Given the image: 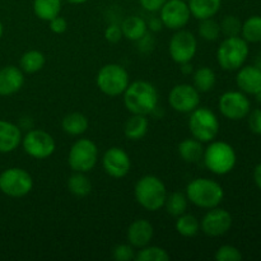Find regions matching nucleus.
<instances>
[{
	"label": "nucleus",
	"mask_w": 261,
	"mask_h": 261,
	"mask_svg": "<svg viewBox=\"0 0 261 261\" xmlns=\"http://www.w3.org/2000/svg\"><path fill=\"white\" fill-rule=\"evenodd\" d=\"M124 96V105L130 114L149 115L158 106V91L147 81L133 82L127 86Z\"/></svg>",
	"instance_id": "1"
},
{
	"label": "nucleus",
	"mask_w": 261,
	"mask_h": 261,
	"mask_svg": "<svg viewBox=\"0 0 261 261\" xmlns=\"http://www.w3.org/2000/svg\"><path fill=\"white\" fill-rule=\"evenodd\" d=\"M186 196L194 205L203 209H212L223 201L224 190L221 184L212 178L198 177L188 184Z\"/></svg>",
	"instance_id": "2"
},
{
	"label": "nucleus",
	"mask_w": 261,
	"mask_h": 261,
	"mask_svg": "<svg viewBox=\"0 0 261 261\" xmlns=\"http://www.w3.org/2000/svg\"><path fill=\"white\" fill-rule=\"evenodd\" d=\"M135 200L142 208L149 212H157L165 205L167 189L160 177L145 175L137 181L134 188Z\"/></svg>",
	"instance_id": "3"
},
{
	"label": "nucleus",
	"mask_w": 261,
	"mask_h": 261,
	"mask_svg": "<svg viewBox=\"0 0 261 261\" xmlns=\"http://www.w3.org/2000/svg\"><path fill=\"white\" fill-rule=\"evenodd\" d=\"M203 161L205 167L212 173L223 176L233 170L237 162V155L231 144L222 140H212L211 144L204 148Z\"/></svg>",
	"instance_id": "4"
},
{
	"label": "nucleus",
	"mask_w": 261,
	"mask_h": 261,
	"mask_svg": "<svg viewBox=\"0 0 261 261\" xmlns=\"http://www.w3.org/2000/svg\"><path fill=\"white\" fill-rule=\"evenodd\" d=\"M249 45L240 36L226 37L217 50V61L226 71H236L244 66L249 56Z\"/></svg>",
	"instance_id": "5"
},
{
	"label": "nucleus",
	"mask_w": 261,
	"mask_h": 261,
	"mask_svg": "<svg viewBox=\"0 0 261 261\" xmlns=\"http://www.w3.org/2000/svg\"><path fill=\"white\" fill-rule=\"evenodd\" d=\"M97 87L102 93L110 97L121 96L130 84L126 69L119 64H106L97 73Z\"/></svg>",
	"instance_id": "6"
},
{
	"label": "nucleus",
	"mask_w": 261,
	"mask_h": 261,
	"mask_svg": "<svg viewBox=\"0 0 261 261\" xmlns=\"http://www.w3.org/2000/svg\"><path fill=\"white\" fill-rule=\"evenodd\" d=\"M219 120L217 115L208 107H198L190 112L189 130L193 138L201 143H211L219 133Z\"/></svg>",
	"instance_id": "7"
},
{
	"label": "nucleus",
	"mask_w": 261,
	"mask_h": 261,
	"mask_svg": "<svg viewBox=\"0 0 261 261\" xmlns=\"http://www.w3.org/2000/svg\"><path fill=\"white\" fill-rule=\"evenodd\" d=\"M97 161L98 148L91 139H78L69 150L68 163L74 172H89L97 165Z\"/></svg>",
	"instance_id": "8"
},
{
	"label": "nucleus",
	"mask_w": 261,
	"mask_h": 261,
	"mask_svg": "<svg viewBox=\"0 0 261 261\" xmlns=\"http://www.w3.org/2000/svg\"><path fill=\"white\" fill-rule=\"evenodd\" d=\"M32 189V176L23 168L12 167L0 173V190L9 198H23Z\"/></svg>",
	"instance_id": "9"
},
{
	"label": "nucleus",
	"mask_w": 261,
	"mask_h": 261,
	"mask_svg": "<svg viewBox=\"0 0 261 261\" xmlns=\"http://www.w3.org/2000/svg\"><path fill=\"white\" fill-rule=\"evenodd\" d=\"M20 144L24 152L36 160H46L51 157L56 149V143L53 135L41 129L30 130L22 138Z\"/></svg>",
	"instance_id": "10"
},
{
	"label": "nucleus",
	"mask_w": 261,
	"mask_h": 261,
	"mask_svg": "<svg viewBox=\"0 0 261 261\" xmlns=\"http://www.w3.org/2000/svg\"><path fill=\"white\" fill-rule=\"evenodd\" d=\"M218 109L226 119L239 121L251 111V102L241 91H228L219 97Z\"/></svg>",
	"instance_id": "11"
},
{
	"label": "nucleus",
	"mask_w": 261,
	"mask_h": 261,
	"mask_svg": "<svg viewBox=\"0 0 261 261\" xmlns=\"http://www.w3.org/2000/svg\"><path fill=\"white\" fill-rule=\"evenodd\" d=\"M198 51V41L191 32L178 30L171 37L168 43V53L171 59L177 64L191 63Z\"/></svg>",
	"instance_id": "12"
},
{
	"label": "nucleus",
	"mask_w": 261,
	"mask_h": 261,
	"mask_svg": "<svg viewBox=\"0 0 261 261\" xmlns=\"http://www.w3.org/2000/svg\"><path fill=\"white\" fill-rule=\"evenodd\" d=\"M168 103L180 114H190L200 105V92L191 84H177L168 94Z\"/></svg>",
	"instance_id": "13"
},
{
	"label": "nucleus",
	"mask_w": 261,
	"mask_h": 261,
	"mask_svg": "<svg viewBox=\"0 0 261 261\" xmlns=\"http://www.w3.org/2000/svg\"><path fill=\"white\" fill-rule=\"evenodd\" d=\"M160 12L163 27L172 31L182 30L191 18L188 3L184 0H167Z\"/></svg>",
	"instance_id": "14"
},
{
	"label": "nucleus",
	"mask_w": 261,
	"mask_h": 261,
	"mask_svg": "<svg viewBox=\"0 0 261 261\" xmlns=\"http://www.w3.org/2000/svg\"><path fill=\"white\" fill-rule=\"evenodd\" d=\"M232 222L233 219L228 211L216 206L208 209L200 222V229L209 237H221L231 229Z\"/></svg>",
	"instance_id": "15"
},
{
	"label": "nucleus",
	"mask_w": 261,
	"mask_h": 261,
	"mask_svg": "<svg viewBox=\"0 0 261 261\" xmlns=\"http://www.w3.org/2000/svg\"><path fill=\"white\" fill-rule=\"evenodd\" d=\"M102 167L110 177L122 178L130 172L132 161L122 148L112 147L105 152L102 157Z\"/></svg>",
	"instance_id": "16"
},
{
	"label": "nucleus",
	"mask_w": 261,
	"mask_h": 261,
	"mask_svg": "<svg viewBox=\"0 0 261 261\" xmlns=\"http://www.w3.org/2000/svg\"><path fill=\"white\" fill-rule=\"evenodd\" d=\"M154 234L152 223L147 219H137L129 226L126 232L127 242L135 249H142L150 244Z\"/></svg>",
	"instance_id": "17"
},
{
	"label": "nucleus",
	"mask_w": 261,
	"mask_h": 261,
	"mask_svg": "<svg viewBox=\"0 0 261 261\" xmlns=\"http://www.w3.org/2000/svg\"><path fill=\"white\" fill-rule=\"evenodd\" d=\"M24 84V74L22 69L8 65L0 69V96H12L22 89Z\"/></svg>",
	"instance_id": "18"
},
{
	"label": "nucleus",
	"mask_w": 261,
	"mask_h": 261,
	"mask_svg": "<svg viewBox=\"0 0 261 261\" xmlns=\"http://www.w3.org/2000/svg\"><path fill=\"white\" fill-rule=\"evenodd\" d=\"M236 83L245 94H256L261 89V70L256 65L241 66L237 71Z\"/></svg>",
	"instance_id": "19"
},
{
	"label": "nucleus",
	"mask_w": 261,
	"mask_h": 261,
	"mask_svg": "<svg viewBox=\"0 0 261 261\" xmlns=\"http://www.w3.org/2000/svg\"><path fill=\"white\" fill-rule=\"evenodd\" d=\"M22 133L15 124L0 120V153H12L22 143Z\"/></svg>",
	"instance_id": "20"
},
{
	"label": "nucleus",
	"mask_w": 261,
	"mask_h": 261,
	"mask_svg": "<svg viewBox=\"0 0 261 261\" xmlns=\"http://www.w3.org/2000/svg\"><path fill=\"white\" fill-rule=\"evenodd\" d=\"M148 129H149V120L145 115L132 114V116L125 122L124 134L126 139L137 142L147 135Z\"/></svg>",
	"instance_id": "21"
},
{
	"label": "nucleus",
	"mask_w": 261,
	"mask_h": 261,
	"mask_svg": "<svg viewBox=\"0 0 261 261\" xmlns=\"http://www.w3.org/2000/svg\"><path fill=\"white\" fill-rule=\"evenodd\" d=\"M189 9L195 19L213 18L222 7V0H189Z\"/></svg>",
	"instance_id": "22"
},
{
	"label": "nucleus",
	"mask_w": 261,
	"mask_h": 261,
	"mask_svg": "<svg viewBox=\"0 0 261 261\" xmlns=\"http://www.w3.org/2000/svg\"><path fill=\"white\" fill-rule=\"evenodd\" d=\"M178 154L181 160H184L188 163H198L199 161L203 160L204 147L203 143L199 142L195 138H188L184 139L178 144Z\"/></svg>",
	"instance_id": "23"
},
{
	"label": "nucleus",
	"mask_w": 261,
	"mask_h": 261,
	"mask_svg": "<svg viewBox=\"0 0 261 261\" xmlns=\"http://www.w3.org/2000/svg\"><path fill=\"white\" fill-rule=\"evenodd\" d=\"M120 27H121L122 36L129 41H134V42L140 40L148 32L147 22L143 18L137 17V15L125 18Z\"/></svg>",
	"instance_id": "24"
},
{
	"label": "nucleus",
	"mask_w": 261,
	"mask_h": 261,
	"mask_svg": "<svg viewBox=\"0 0 261 261\" xmlns=\"http://www.w3.org/2000/svg\"><path fill=\"white\" fill-rule=\"evenodd\" d=\"M89 126V121L86 115L81 112H71L68 114L61 121V127L66 134L71 137H79L84 134Z\"/></svg>",
	"instance_id": "25"
},
{
	"label": "nucleus",
	"mask_w": 261,
	"mask_h": 261,
	"mask_svg": "<svg viewBox=\"0 0 261 261\" xmlns=\"http://www.w3.org/2000/svg\"><path fill=\"white\" fill-rule=\"evenodd\" d=\"M33 12L41 20H51L60 15L61 0H33Z\"/></svg>",
	"instance_id": "26"
},
{
	"label": "nucleus",
	"mask_w": 261,
	"mask_h": 261,
	"mask_svg": "<svg viewBox=\"0 0 261 261\" xmlns=\"http://www.w3.org/2000/svg\"><path fill=\"white\" fill-rule=\"evenodd\" d=\"M46 58L41 51L30 50L25 51L22 55L19 61V68L22 69L23 73L35 74L40 71L45 66Z\"/></svg>",
	"instance_id": "27"
},
{
	"label": "nucleus",
	"mask_w": 261,
	"mask_h": 261,
	"mask_svg": "<svg viewBox=\"0 0 261 261\" xmlns=\"http://www.w3.org/2000/svg\"><path fill=\"white\" fill-rule=\"evenodd\" d=\"M193 81L194 87H195L200 93H206V92H211L212 89L214 88L217 82V76L213 69L208 68V66H201V68H199L198 70L194 73Z\"/></svg>",
	"instance_id": "28"
},
{
	"label": "nucleus",
	"mask_w": 261,
	"mask_h": 261,
	"mask_svg": "<svg viewBox=\"0 0 261 261\" xmlns=\"http://www.w3.org/2000/svg\"><path fill=\"white\" fill-rule=\"evenodd\" d=\"M68 189L76 198H86L92 191V182L83 172H74L68 178Z\"/></svg>",
	"instance_id": "29"
},
{
	"label": "nucleus",
	"mask_w": 261,
	"mask_h": 261,
	"mask_svg": "<svg viewBox=\"0 0 261 261\" xmlns=\"http://www.w3.org/2000/svg\"><path fill=\"white\" fill-rule=\"evenodd\" d=\"M176 231L184 237H195L200 232V221L193 214H181L176 221Z\"/></svg>",
	"instance_id": "30"
},
{
	"label": "nucleus",
	"mask_w": 261,
	"mask_h": 261,
	"mask_svg": "<svg viewBox=\"0 0 261 261\" xmlns=\"http://www.w3.org/2000/svg\"><path fill=\"white\" fill-rule=\"evenodd\" d=\"M188 203L189 199L186 196V194L180 193V191H175V193H171L170 195L167 194V198L165 201V208L167 211V213L170 216L178 217L181 214L186 213L188 211Z\"/></svg>",
	"instance_id": "31"
},
{
	"label": "nucleus",
	"mask_w": 261,
	"mask_h": 261,
	"mask_svg": "<svg viewBox=\"0 0 261 261\" xmlns=\"http://www.w3.org/2000/svg\"><path fill=\"white\" fill-rule=\"evenodd\" d=\"M241 36L247 43L261 42V15H252L242 23Z\"/></svg>",
	"instance_id": "32"
},
{
	"label": "nucleus",
	"mask_w": 261,
	"mask_h": 261,
	"mask_svg": "<svg viewBox=\"0 0 261 261\" xmlns=\"http://www.w3.org/2000/svg\"><path fill=\"white\" fill-rule=\"evenodd\" d=\"M137 261H168L170 255L165 249L160 246H145L139 249V251L135 254Z\"/></svg>",
	"instance_id": "33"
},
{
	"label": "nucleus",
	"mask_w": 261,
	"mask_h": 261,
	"mask_svg": "<svg viewBox=\"0 0 261 261\" xmlns=\"http://www.w3.org/2000/svg\"><path fill=\"white\" fill-rule=\"evenodd\" d=\"M198 33L203 40L205 41H216L221 36V25L213 18H206L201 19L198 25Z\"/></svg>",
	"instance_id": "34"
},
{
	"label": "nucleus",
	"mask_w": 261,
	"mask_h": 261,
	"mask_svg": "<svg viewBox=\"0 0 261 261\" xmlns=\"http://www.w3.org/2000/svg\"><path fill=\"white\" fill-rule=\"evenodd\" d=\"M219 25H221V32L226 37H234V36L241 35L242 23L234 15H227V17H224L222 19V22L219 23Z\"/></svg>",
	"instance_id": "35"
},
{
	"label": "nucleus",
	"mask_w": 261,
	"mask_h": 261,
	"mask_svg": "<svg viewBox=\"0 0 261 261\" xmlns=\"http://www.w3.org/2000/svg\"><path fill=\"white\" fill-rule=\"evenodd\" d=\"M214 257L218 261H241L242 254L237 247L232 245H223L217 250Z\"/></svg>",
	"instance_id": "36"
},
{
	"label": "nucleus",
	"mask_w": 261,
	"mask_h": 261,
	"mask_svg": "<svg viewBox=\"0 0 261 261\" xmlns=\"http://www.w3.org/2000/svg\"><path fill=\"white\" fill-rule=\"evenodd\" d=\"M112 257L116 261H130L135 260V251L132 245L120 244L112 251Z\"/></svg>",
	"instance_id": "37"
},
{
	"label": "nucleus",
	"mask_w": 261,
	"mask_h": 261,
	"mask_svg": "<svg viewBox=\"0 0 261 261\" xmlns=\"http://www.w3.org/2000/svg\"><path fill=\"white\" fill-rule=\"evenodd\" d=\"M247 116H249L247 122H249L250 130H251L254 134L261 135V110H252V111L249 112Z\"/></svg>",
	"instance_id": "38"
},
{
	"label": "nucleus",
	"mask_w": 261,
	"mask_h": 261,
	"mask_svg": "<svg viewBox=\"0 0 261 261\" xmlns=\"http://www.w3.org/2000/svg\"><path fill=\"white\" fill-rule=\"evenodd\" d=\"M124 37L122 36L121 27L117 24H110L109 27L105 31V38H106L107 42L110 43H117L120 42V40Z\"/></svg>",
	"instance_id": "39"
},
{
	"label": "nucleus",
	"mask_w": 261,
	"mask_h": 261,
	"mask_svg": "<svg viewBox=\"0 0 261 261\" xmlns=\"http://www.w3.org/2000/svg\"><path fill=\"white\" fill-rule=\"evenodd\" d=\"M48 23H50V30L56 35H61V33L68 30V20L64 17H60V15L48 20Z\"/></svg>",
	"instance_id": "40"
},
{
	"label": "nucleus",
	"mask_w": 261,
	"mask_h": 261,
	"mask_svg": "<svg viewBox=\"0 0 261 261\" xmlns=\"http://www.w3.org/2000/svg\"><path fill=\"white\" fill-rule=\"evenodd\" d=\"M137 42L138 48H139V51H142V53H149V51H152L153 48H154L155 45L154 38H153V36L148 32L145 33L140 40H138Z\"/></svg>",
	"instance_id": "41"
},
{
	"label": "nucleus",
	"mask_w": 261,
	"mask_h": 261,
	"mask_svg": "<svg viewBox=\"0 0 261 261\" xmlns=\"http://www.w3.org/2000/svg\"><path fill=\"white\" fill-rule=\"evenodd\" d=\"M167 2V0H139L140 5L143 7V9H145L147 12H160L161 8L163 7V4Z\"/></svg>",
	"instance_id": "42"
},
{
	"label": "nucleus",
	"mask_w": 261,
	"mask_h": 261,
	"mask_svg": "<svg viewBox=\"0 0 261 261\" xmlns=\"http://www.w3.org/2000/svg\"><path fill=\"white\" fill-rule=\"evenodd\" d=\"M147 27L149 28L152 32H160V31L163 28V23L160 17H153L147 22Z\"/></svg>",
	"instance_id": "43"
},
{
	"label": "nucleus",
	"mask_w": 261,
	"mask_h": 261,
	"mask_svg": "<svg viewBox=\"0 0 261 261\" xmlns=\"http://www.w3.org/2000/svg\"><path fill=\"white\" fill-rule=\"evenodd\" d=\"M254 180H255V184H256L257 188L261 190V163L255 167L254 170Z\"/></svg>",
	"instance_id": "44"
},
{
	"label": "nucleus",
	"mask_w": 261,
	"mask_h": 261,
	"mask_svg": "<svg viewBox=\"0 0 261 261\" xmlns=\"http://www.w3.org/2000/svg\"><path fill=\"white\" fill-rule=\"evenodd\" d=\"M180 65H181V73L182 74L189 75V74L193 73V65H191L190 63H184V64H180Z\"/></svg>",
	"instance_id": "45"
},
{
	"label": "nucleus",
	"mask_w": 261,
	"mask_h": 261,
	"mask_svg": "<svg viewBox=\"0 0 261 261\" xmlns=\"http://www.w3.org/2000/svg\"><path fill=\"white\" fill-rule=\"evenodd\" d=\"M65 2L70 3V4H84V3H87L88 0H65Z\"/></svg>",
	"instance_id": "46"
},
{
	"label": "nucleus",
	"mask_w": 261,
	"mask_h": 261,
	"mask_svg": "<svg viewBox=\"0 0 261 261\" xmlns=\"http://www.w3.org/2000/svg\"><path fill=\"white\" fill-rule=\"evenodd\" d=\"M255 97H256V101L259 102V103H261V89L259 92H257L256 94H255Z\"/></svg>",
	"instance_id": "47"
},
{
	"label": "nucleus",
	"mask_w": 261,
	"mask_h": 261,
	"mask_svg": "<svg viewBox=\"0 0 261 261\" xmlns=\"http://www.w3.org/2000/svg\"><path fill=\"white\" fill-rule=\"evenodd\" d=\"M3 33H4V27H3V23L0 22V38L3 37Z\"/></svg>",
	"instance_id": "48"
},
{
	"label": "nucleus",
	"mask_w": 261,
	"mask_h": 261,
	"mask_svg": "<svg viewBox=\"0 0 261 261\" xmlns=\"http://www.w3.org/2000/svg\"><path fill=\"white\" fill-rule=\"evenodd\" d=\"M256 66H257V68H259L260 70H261V60L257 61V63H256Z\"/></svg>",
	"instance_id": "49"
}]
</instances>
